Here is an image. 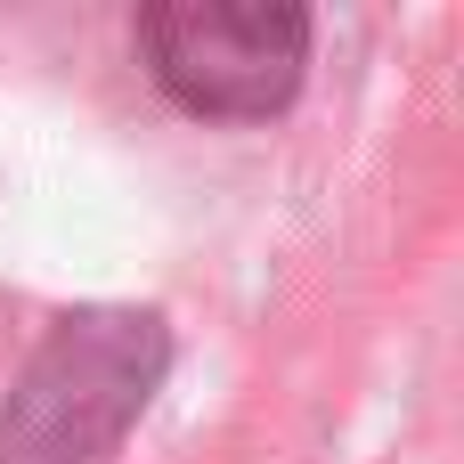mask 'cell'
Listing matches in <instances>:
<instances>
[{"instance_id": "obj_1", "label": "cell", "mask_w": 464, "mask_h": 464, "mask_svg": "<svg viewBox=\"0 0 464 464\" xmlns=\"http://www.w3.org/2000/svg\"><path fill=\"white\" fill-rule=\"evenodd\" d=\"M171 367L155 310H65L0 400V464H114Z\"/></svg>"}, {"instance_id": "obj_2", "label": "cell", "mask_w": 464, "mask_h": 464, "mask_svg": "<svg viewBox=\"0 0 464 464\" xmlns=\"http://www.w3.org/2000/svg\"><path fill=\"white\" fill-rule=\"evenodd\" d=\"M155 90L212 122H269L310 73V8L285 0H155L139 8Z\"/></svg>"}]
</instances>
